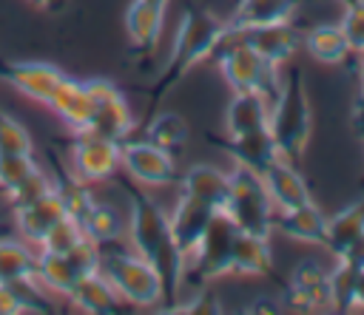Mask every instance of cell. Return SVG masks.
Returning a JSON list of instances; mask_svg holds the SVG:
<instances>
[{
	"label": "cell",
	"instance_id": "34",
	"mask_svg": "<svg viewBox=\"0 0 364 315\" xmlns=\"http://www.w3.org/2000/svg\"><path fill=\"white\" fill-rule=\"evenodd\" d=\"M9 153H34V142L14 116L0 111V156Z\"/></svg>",
	"mask_w": 364,
	"mask_h": 315
},
{
	"label": "cell",
	"instance_id": "43",
	"mask_svg": "<svg viewBox=\"0 0 364 315\" xmlns=\"http://www.w3.org/2000/svg\"><path fill=\"white\" fill-rule=\"evenodd\" d=\"M148 3H154V6H162V9L168 6V0H148Z\"/></svg>",
	"mask_w": 364,
	"mask_h": 315
},
{
	"label": "cell",
	"instance_id": "10",
	"mask_svg": "<svg viewBox=\"0 0 364 315\" xmlns=\"http://www.w3.org/2000/svg\"><path fill=\"white\" fill-rule=\"evenodd\" d=\"M82 82H85V91L91 99V128L88 131H97L108 139L122 142L134 128V116L125 102V94L105 77L82 79Z\"/></svg>",
	"mask_w": 364,
	"mask_h": 315
},
{
	"label": "cell",
	"instance_id": "41",
	"mask_svg": "<svg viewBox=\"0 0 364 315\" xmlns=\"http://www.w3.org/2000/svg\"><path fill=\"white\" fill-rule=\"evenodd\" d=\"M28 3L37 6V9H43V11H60L65 6V0H28Z\"/></svg>",
	"mask_w": 364,
	"mask_h": 315
},
{
	"label": "cell",
	"instance_id": "29",
	"mask_svg": "<svg viewBox=\"0 0 364 315\" xmlns=\"http://www.w3.org/2000/svg\"><path fill=\"white\" fill-rule=\"evenodd\" d=\"M82 233H85L91 241H97V244L102 247V244L119 241L122 233H125V224H122V216H119L111 204L94 201L91 213H88L85 221H82Z\"/></svg>",
	"mask_w": 364,
	"mask_h": 315
},
{
	"label": "cell",
	"instance_id": "23",
	"mask_svg": "<svg viewBox=\"0 0 364 315\" xmlns=\"http://www.w3.org/2000/svg\"><path fill=\"white\" fill-rule=\"evenodd\" d=\"M293 9H296V0H239L230 20L225 23V31H242V28H253V26L284 23V20H290Z\"/></svg>",
	"mask_w": 364,
	"mask_h": 315
},
{
	"label": "cell",
	"instance_id": "12",
	"mask_svg": "<svg viewBox=\"0 0 364 315\" xmlns=\"http://www.w3.org/2000/svg\"><path fill=\"white\" fill-rule=\"evenodd\" d=\"M287 304L299 312H330L333 309L330 270H324L313 258L299 261L287 281Z\"/></svg>",
	"mask_w": 364,
	"mask_h": 315
},
{
	"label": "cell",
	"instance_id": "18",
	"mask_svg": "<svg viewBox=\"0 0 364 315\" xmlns=\"http://www.w3.org/2000/svg\"><path fill=\"white\" fill-rule=\"evenodd\" d=\"M273 227L282 230L284 236L296 238V241H304V244H321L324 247V238H327V216L313 201L273 213Z\"/></svg>",
	"mask_w": 364,
	"mask_h": 315
},
{
	"label": "cell",
	"instance_id": "30",
	"mask_svg": "<svg viewBox=\"0 0 364 315\" xmlns=\"http://www.w3.org/2000/svg\"><path fill=\"white\" fill-rule=\"evenodd\" d=\"M34 267H37V255L26 244L0 236V281L9 284V281L34 278Z\"/></svg>",
	"mask_w": 364,
	"mask_h": 315
},
{
	"label": "cell",
	"instance_id": "25",
	"mask_svg": "<svg viewBox=\"0 0 364 315\" xmlns=\"http://www.w3.org/2000/svg\"><path fill=\"white\" fill-rule=\"evenodd\" d=\"M364 236V196L347 207H341L333 219H327V238L324 247L338 258L344 255L358 238Z\"/></svg>",
	"mask_w": 364,
	"mask_h": 315
},
{
	"label": "cell",
	"instance_id": "35",
	"mask_svg": "<svg viewBox=\"0 0 364 315\" xmlns=\"http://www.w3.org/2000/svg\"><path fill=\"white\" fill-rule=\"evenodd\" d=\"M85 238V233H82V227L71 219V216H65V219H60L51 230H48V236L43 238V244H40V250H51V253H68L74 244H80Z\"/></svg>",
	"mask_w": 364,
	"mask_h": 315
},
{
	"label": "cell",
	"instance_id": "14",
	"mask_svg": "<svg viewBox=\"0 0 364 315\" xmlns=\"http://www.w3.org/2000/svg\"><path fill=\"white\" fill-rule=\"evenodd\" d=\"M11 213H14V227H17V233H20L28 244H37V247L43 244V238L48 236V230H51L60 219L68 216V213H65V204H63V199H60L57 190H51V193H46V196L34 199V201H28V204L11 207Z\"/></svg>",
	"mask_w": 364,
	"mask_h": 315
},
{
	"label": "cell",
	"instance_id": "4",
	"mask_svg": "<svg viewBox=\"0 0 364 315\" xmlns=\"http://www.w3.org/2000/svg\"><path fill=\"white\" fill-rule=\"evenodd\" d=\"M100 272L111 281L117 295L139 309H151L162 304V281L156 270L131 250H122L119 241L100 247Z\"/></svg>",
	"mask_w": 364,
	"mask_h": 315
},
{
	"label": "cell",
	"instance_id": "20",
	"mask_svg": "<svg viewBox=\"0 0 364 315\" xmlns=\"http://www.w3.org/2000/svg\"><path fill=\"white\" fill-rule=\"evenodd\" d=\"M270 122V102L256 94V91H233L228 111H225V125L230 136L239 133H253L264 131Z\"/></svg>",
	"mask_w": 364,
	"mask_h": 315
},
{
	"label": "cell",
	"instance_id": "36",
	"mask_svg": "<svg viewBox=\"0 0 364 315\" xmlns=\"http://www.w3.org/2000/svg\"><path fill=\"white\" fill-rule=\"evenodd\" d=\"M51 190H54V182H51L43 170H37L34 176H28L20 187H14V190L6 193V196H9V204H11V207H20V204H28V201H34V199L51 193Z\"/></svg>",
	"mask_w": 364,
	"mask_h": 315
},
{
	"label": "cell",
	"instance_id": "28",
	"mask_svg": "<svg viewBox=\"0 0 364 315\" xmlns=\"http://www.w3.org/2000/svg\"><path fill=\"white\" fill-rule=\"evenodd\" d=\"M54 190L60 193V199H63V204H65V213L82 227V221H85V216L91 213V207H94V196H91V190H88V182H82L74 170L71 173H60L57 179H54Z\"/></svg>",
	"mask_w": 364,
	"mask_h": 315
},
{
	"label": "cell",
	"instance_id": "32",
	"mask_svg": "<svg viewBox=\"0 0 364 315\" xmlns=\"http://www.w3.org/2000/svg\"><path fill=\"white\" fill-rule=\"evenodd\" d=\"M364 270L350 267L347 261L336 258V267L330 270V292H333V309L338 312H353L355 309V289H358V275Z\"/></svg>",
	"mask_w": 364,
	"mask_h": 315
},
{
	"label": "cell",
	"instance_id": "6",
	"mask_svg": "<svg viewBox=\"0 0 364 315\" xmlns=\"http://www.w3.org/2000/svg\"><path fill=\"white\" fill-rule=\"evenodd\" d=\"M216 62L222 77L228 79V85L233 91H256L262 94L267 102L276 99L279 88H282V77H279V65L267 62L259 51H253L242 37L225 34L222 43L216 45Z\"/></svg>",
	"mask_w": 364,
	"mask_h": 315
},
{
	"label": "cell",
	"instance_id": "7",
	"mask_svg": "<svg viewBox=\"0 0 364 315\" xmlns=\"http://www.w3.org/2000/svg\"><path fill=\"white\" fill-rule=\"evenodd\" d=\"M222 213L247 236L270 238L273 230V201L267 196V187L262 182V173L247 167L230 170V193L222 207Z\"/></svg>",
	"mask_w": 364,
	"mask_h": 315
},
{
	"label": "cell",
	"instance_id": "21",
	"mask_svg": "<svg viewBox=\"0 0 364 315\" xmlns=\"http://www.w3.org/2000/svg\"><path fill=\"white\" fill-rule=\"evenodd\" d=\"M68 301L82 309V312H91V315H111V312H122L125 309V301L117 295V289L111 287V281L97 270V272H88L77 281V287L71 289Z\"/></svg>",
	"mask_w": 364,
	"mask_h": 315
},
{
	"label": "cell",
	"instance_id": "45",
	"mask_svg": "<svg viewBox=\"0 0 364 315\" xmlns=\"http://www.w3.org/2000/svg\"><path fill=\"white\" fill-rule=\"evenodd\" d=\"M361 85H364V62H361Z\"/></svg>",
	"mask_w": 364,
	"mask_h": 315
},
{
	"label": "cell",
	"instance_id": "37",
	"mask_svg": "<svg viewBox=\"0 0 364 315\" xmlns=\"http://www.w3.org/2000/svg\"><path fill=\"white\" fill-rule=\"evenodd\" d=\"M338 26H341L350 48L364 54V0H358L353 6H344V17H341Z\"/></svg>",
	"mask_w": 364,
	"mask_h": 315
},
{
	"label": "cell",
	"instance_id": "33",
	"mask_svg": "<svg viewBox=\"0 0 364 315\" xmlns=\"http://www.w3.org/2000/svg\"><path fill=\"white\" fill-rule=\"evenodd\" d=\"M37 170H40V165H37L34 153H9V156H0V187L6 193H11L28 176H34Z\"/></svg>",
	"mask_w": 364,
	"mask_h": 315
},
{
	"label": "cell",
	"instance_id": "42",
	"mask_svg": "<svg viewBox=\"0 0 364 315\" xmlns=\"http://www.w3.org/2000/svg\"><path fill=\"white\" fill-rule=\"evenodd\" d=\"M364 309V272L358 275V289H355V309Z\"/></svg>",
	"mask_w": 364,
	"mask_h": 315
},
{
	"label": "cell",
	"instance_id": "1",
	"mask_svg": "<svg viewBox=\"0 0 364 315\" xmlns=\"http://www.w3.org/2000/svg\"><path fill=\"white\" fill-rule=\"evenodd\" d=\"M0 77L14 91L51 108L71 131L91 128V99L85 82L71 79L57 65L37 60H0Z\"/></svg>",
	"mask_w": 364,
	"mask_h": 315
},
{
	"label": "cell",
	"instance_id": "13",
	"mask_svg": "<svg viewBox=\"0 0 364 315\" xmlns=\"http://www.w3.org/2000/svg\"><path fill=\"white\" fill-rule=\"evenodd\" d=\"M213 216H216V210L210 204H205V201H199L188 193L179 196L173 213L168 216V224H171V236H173V241H176V247L185 258L196 250V244L202 241Z\"/></svg>",
	"mask_w": 364,
	"mask_h": 315
},
{
	"label": "cell",
	"instance_id": "8",
	"mask_svg": "<svg viewBox=\"0 0 364 315\" xmlns=\"http://www.w3.org/2000/svg\"><path fill=\"white\" fill-rule=\"evenodd\" d=\"M117 139H108L97 131H74L71 136V170L82 182H108L122 170Z\"/></svg>",
	"mask_w": 364,
	"mask_h": 315
},
{
	"label": "cell",
	"instance_id": "39",
	"mask_svg": "<svg viewBox=\"0 0 364 315\" xmlns=\"http://www.w3.org/2000/svg\"><path fill=\"white\" fill-rule=\"evenodd\" d=\"M350 119H353V128H355L358 139L364 142V85H361V91H358V96H355V102H353Z\"/></svg>",
	"mask_w": 364,
	"mask_h": 315
},
{
	"label": "cell",
	"instance_id": "3",
	"mask_svg": "<svg viewBox=\"0 0 364 315\" xmlns=\"http://www.w3.org/2000/svg\"><path fill=\"white\" fill-rule=\"evenodd\" d=\"M222 37H225V23L219 17H213L210 11L196 9V6L185 9V14L179 20V31H176L171 60H168L162 77L156 79V85L151 91V105H159L162 96L176 82H182V77H188V71L193 65L208 60L216 51V45L222 43Z\"/></svg>",
	"mask_w": 364,
	"mask_h": 315
},
{
	"label": "cell",
	"instance_id": "9",
	"mask_svg": "<svg viewBox=\"0 0 364 315\" xmlns=\"http://www.w3.org/2000/svg\"><path fill=\"white\" fill-rule=\"evenodd\" d=\"M236 236H239V227H236L222 210H216V216H213V221L208 224L202 241H199L196 250L191 253V255H193V270H191V275H193L199 284H208V281H213V278L230 272Z\"/></svg>",
	"mask_w": 364,
	"mask_h": 315
},
{
	"label": "cell",
	"instance_id": "44",
	"mask_svg": "<svg viewBox=\"0 0 364 315\" xmlns=\"http://www.w3.org/2000/svg\"><path fill=\"white\" fill-rule=\"evenodd\" d=\"M341 6H353V3H358V0H338Z\"/></svg>",
	"mask_w": 364,
	"mask_h": 315
},
{
	"label": "cell",
	"instance_id": "2",
	"mask_svg": "<svg viewBox=\"0 0 364 315\" xmlns=\"http://www.w3.org/2000/svg\"><path fill=\"white\" fill-rule=\"evenodd\" d=\"M131 190V219H128V236L134 244V253H139L159 275L162 281V304L165 312H171L176 306V292L182 284V272H185V255L179 253L173 236H171V224H168V213L148 199L145 193Z\"/></svg>",
	"mask_w": 364,
	"mask_h": 315
},
{
	"label": "cell",
	"instance_id": "5",
	"mask_svg": "<svg viewBox=\"0 0 364 315\" xmlns=\"http://www.w3.org/2000/svg\"><path fill=\"white\" fill-rule=\"evenodd\" d=\"M267 131L273 133L276 148L284 159L296 162L304 153L310 139V102H307V91L299 68H293L287 79H282V88L270 102Z\"/></svg>",
	"mask_w": 364,
	"mask_h": 315
},
{
	"label": "cell",
	"instance_id": "26",
	"mask_svg": "<svg viewBox=\"0 0 364 315\" xmlns=\"http://www.w3.org/2000/svg\"><path fill=\"white\" fill-rule=\"evenodd\" d=\"M273 270V253L267 238L259 236H247L239 230L236 244H233V261H230V272L236 275H267Z\"/></svg>",
	"mask_w": 364,
	"mask_h": 315
},
{
	"label": "cell",
	"instance_id": "16",
	"mask_svg": "<svg viewBox=\"0 0 364 315\" xmlns=\"http://www.w3.org/2000/svg\"><path fill=\"white\" fill-rule=\"evenodd\" d=\"M225 150L239 167H247V170H256V173H264L276 159H282V153L276 148V139H273V133L267 128L264 131H253V133L228 136L225 139Z\"/></svg>",
	"mask_w": 364,
	"mask_h": 315
},
{
	"label": "cell",
	"instance_id": "22",
	"mask_svg": "<svg viewBox=\"0 0 364 315\" xmlns=\"http://www.w3.org/2000/svg\"><path fill=\"white\" fill-rule=\"evenodd\" d=\"M182 193L210 204L213 210H222L230 193V173L213 167V165H193L179 176Z\"/></svg>",
	"mask_w": 364,
	"mask_h": 315
},
{
	"label": "cell",
	"instance_id": "38",
	"mask_svg": "<svg viewBox=\"0 0 364 315\" xmlns=\"http://www.w3.org/2000/svg\"><path fill=\"white\" fill-rule=\"evenodd\" d=\"M191 306H173L171 312H219V301H216V295L213 292H199L196 298H191L188 301Z\"/></svg>",
	"mask_w": 364,
	"mask_h": 315
},
{
	"label": "cell",
	"instance_id": "19",
	"mask_svg": "<svg viewBox=\"0 0 364 315\" xmlns=\"http://www.w3.org/2000/svg\"><path fill=\"white\" fill-rule=\"evenodd\" d=\"M162 20H165L162 6H154L148 0H131V6L125 9V31L131 45L142 54H154L162 37Z\"/></svg>",
	"mask_w": 364,
	"mask_h": 315
},
{
	"label": "cell",
	"instance_id": "40",
	"mask_svg": "<svg viewBox=\"0 0 364 315\" xmlns=\"http://www.w3.org/2000/svg\"><path fill=\"white\" fill-rule=\"evenodd\" d=\"M338 261H347L350 267H355V270H364V236L344 253V255H338Z\"/></svg>",
	"mask_w": 364,
	"mask_h": 315
},
{
	"label": "cell",
	"instance_id": "15",
	"mask_svg": "<svg viewBox=\"0 0 364 315\" xmlns=\"http://www.w3.org/2000/svg\"><path fill=\"white\" fill-rule=\"evenodd\" d=\"M233 37H242L253 51H259L267 62L282 65L293 57V51L299 48V31L284 20V23H267V26H253V28H242V31H225Z\"/></svg>",
	"mask_w": 364,
	"mask_h": 315
},
{
	"label": "cell",
	"instance_id": "31",
	"mask_svg": "<svg viewBox=\"0 0 364 315\" xmlns=\"http://www.w3.org/2000/svg\"><path fill=\"white\" fill-rule=\"evenodd\" d=\"M145 139L165 150H179L188 142V122L179 114L162 111L145 125Z\"/></svg>",
	"mask_w": 364,
	"mask_h": 315
},
{
	"label": "cell",
	"instance_id": "24",
	"mask_svg": "<svg viewBox=\"0 0 364 315\" xmlns=\"http://www.w3.org/2000/svg\"><path fill=\"white\" fill-rule=\"evenodd\" d=\"M34 278L40 281L43 289L68 298L71 289L77 287V281L82 278V272L71 264V258L65 253H51V250H40L37 253V267H34Z\"/></svg>",
	"mask_w": 364,
	"mask_h": 315
},
{
	"label": "cell",
	"instance_id": "11",
	"mask_svg": "<svg viewBox=\"0 0 364 315\" xmlns=\"http://www.w3.org/2000/svg\"><path fill=\"white\" fill-rule=\"evenodd\" d=\"M119 156H122V170L136 179L139 184H151V187H165L179 182V167L171 150L142 139V142H125L119 145Z\"/></svg>",
	"mask_w": 364,
	"mask_h": 315
},
{
	"label": "cell",
	"instance_id": "17",
	"mask_svg": "<svg viewBox=\"0 0 364 315\" xmlns=\"http://www.w3.org/2000/svg\"><path fill=\"white\" fill-rule=\"evenodd\" d=\"M262 182L267 187V196L273 201V207L279 210H287V207H299L304 201H310V190H307V182L301 179V173L293 167L290 159H276L264 173H262Z\"/></svg>",
	"mask_w": 364,
	"mask_h": 315
},
{
	"label": "cell",
	"instance_id": "27",
	"mask_svg": "<svg viewBox=\"0 0 364 315\" xmlns=\"http://www.w3.org/2000/svg\"><path fill=\"white\" fill-rule=\"evenodd\" d=\"M304 45H307L313 60L327 62V65H338L353 54V48H350L338 23H324V26L310 28L307 37H304Z\"/></svg>",
	"mask_w": 364,
	"mask_h": 315
}]
</instances>
